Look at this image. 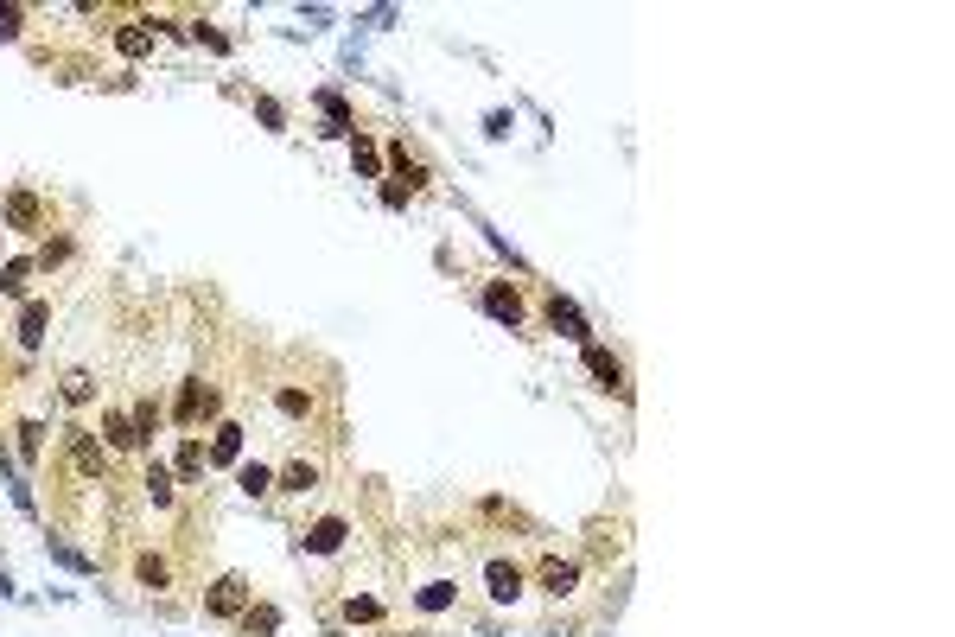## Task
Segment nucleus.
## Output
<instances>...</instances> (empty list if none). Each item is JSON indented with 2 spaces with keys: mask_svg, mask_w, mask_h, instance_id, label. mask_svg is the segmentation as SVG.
I'll return each mask as SVG.
<instances>
[{
  "mask_svg": "<svg viewBox=\"0 0 955 637\" xmlns=\"http://www.w3.org/2000/svg\"><path fill=\"white\" fill-rule=\"evenodd\" d=\"M141 491H147V504H153V510H172V504H179V478L166 472V459H147Z\"/></svg>",
  "mask_w": 955,
  "mask_h": 637,
  "instance_id": "nucleus-11",
  "label": "nucleus"
},
{
  "mask_svg": "<svg viewBox=\"0 0 955 637\" xmlns=\"http://www.w3.org/2000/svg\"><path fill=\"white\" fill-rule=\"evenodd\" d=\"M102 446H115V453H141V427H134V415H121V408H102Z\"/></svg>",
  "mask_w": 955,
  "mask_h": 637,
  "instance_id": "nucleus-9",
  "label": "nucleus"
},
{
  "mask_svg": "<svg viewBox=\"0 0 955 637\" xmlns=\"http://www.w3.org/2000/svg\"><path fill=\"white\" fill-rule=\"evenodd\" d=\"M484 593H491L497 606H516V599L529 593V567L510 561V555H491L484 561Z\"/></svg>",
  "mask_w": 955,
  "mask_h": 637,
  "instance_id": "nucleus-5",
  "label": "nucleus"
},
{
  "mask_svg": "<svg viewBox=\"0 0 955 637\" xmlns=\"http://www.w3.org/2000/svg\"><path fill=\"white\" fill-rule=\"evenodd\" d=\"M0 223L20 230V236H45L51 230V204L39 192H7V198H0Z\"/></svg>",
  "mask_w": 955,
  "mask_h": 637,
  "instance_id": "nucleus-4",
  "label": "nucleus"
},
{
  "mask_svg": "<svg viewBox=\"0 0 955 637\" xmlns=\"http://www.w3.org/2000/svg\"><path fill=\"white\" fill-rule=\"evenodd\" d=\"M64 402H71V408H90V402H96V376H90V370H71V376H64Z\"/></svg>",
  "mask_w": 955,
  "mask_h": 637,
  "instance_id": "nucleus-23",
  "label": "nucleus"
},
{
  "mask_svg": "<svg viewBox=\"0 0 955 637\" xmlns=\"http://www.w3.org/2000/svg\"><path fill=\"white\" fill-rule=\"evenodd\" d=\"M204 472H211V453H204L198 434L179 440V485H204Z\"/></svg>",
  "mask_w": 955,
  "mask_h": 637,
  "instance_id": "nucleus-12",
  "label": "nucleus"
},
{
  "mask_svg": "<svg viewBox=\"0 0 955 637\" xmlns=\"http://www.w3.org/2000/svg\"><path fill=\"white\" fill-rule=\"evenodd\" d=\"M20 20H26L20 7H0V39H13V32H20Z\"/></svg>",
  "mask_w": 955,
  "mask_h": 637,
  "instance_id": "nucleus-29",
  "label": "nucleus"
},
{
  "mask_svg": "<svg viewBox=\"0 0 955 637\" xmlns=\"http://www.w3.org/2000/svg\"><path fill=\"white\" fill-rule=\"evenodd\" d=\"M351 153H357V172H376V147H370V141H363V134H357V141H351Z\"/></svg>",
  "mask_w": 955,
  "mask_h": 637,
  "instance_id": "nucleus-28",
  "label": "nucleus"
},
{
  "mask_svg": "<svg viewBox=\"0 0 955 637\" xmlns=\"http://www.w3.org/2000/svg\"><path fill=\"white\" fill-rule=\"evenodd\" d=\"M32 274H39V262H26V255H20V262H7V268H0V294H7V300H26Z\"/></svg>",
  "mask_w": 955,
  "mask_h": 637,
  "instance_id": "nucleus-19",
  "label": "nucleus"
},
{
  "mask_svg": "<svg viewBox=\"0 0 955 637\" xmlns=\"http://www.w3.org/2000/svg\"><path fill=\"white\" fill-rule=\"evenodd\" d=\"M484 313L516 332V325H523V294H516L510 281H491V287H484Z\"/></svg>",
  "mask_w": 955,
  "mask_h": 637,
  "instance_id": "nucleus-10",
  "label": "nucleus"
},
{
  "mask_svg": "<svg viewBox=\"0 0 955 637\" xmlns=\"http://www.w3.org/2000/svg\"><path fill=\"white\" fill-rule=\"evenodd\" d=\"M160 421H166L160 402H147V395H141V402H134V427H141V440H153V427H160Z\"/></svg>",
  "mask_w": 955,
  "mask_h": 637,
  "instance_id": "nucleus-25",
  "label": "nucleus"
},
{
  "mask_svg": "<svg viewBox=\"0 0 955 637\" xmlns=\"http://www.w3.org/2000/svg\"><path fill=\"white\" fill-rule=\"evenodd\" d=\"M586 370L599 376V389H612V395H624V364L612 351H605V344H586Z\"/></svg>",
  "mask_w": 955,
  "mask_h": 637,
  "instance_id": "nucleus-14",
  "label": "nucleus"
},
{
  "mask_svg": "<svg viewBox=\"0 0 955 637\" xmlns=\"http://www.w3.org/2000/svg\"><path fill=\"white\" fill-rule=\"evenodd\" d=\"M242 497H249V504H262V497H274V466H242Z\"/></svg>",
  "mask_w": 955,
  "mask_h": 637,
  "instance_id": "nucleus-20",
  "label": "nucleus"
},
{
  "mask_svg": "<svg viewBox=\"0 0 955 637\" xmlns=\"http://www.w3.org/2000/svg\"><path fill=\"white\" fill-rule=\"evenodd\" d=\"M217 408H223V389L211 376H185L179 402H172V421H179V434H204V421H217Z\"/></svg>",
  "mask_w": 955,
  "mask_h": 637,
  "instance_id": "nucleus-2",
  "label": "nucleus"
},
{
  "mask_svg": "<svg viewBox=\"0 0 955 637\" xmlns=\"http://www.w3.org/2000/svg\"><path fill=\"white\" fill-rule=\"evenodd\" d=\"M45 325H51V300H26L20 306V332H13V338L32 351V344H45Z\"/></svg>",
  "mask_w": 955,
  "mask_h": 637,
  "instance_id": "nucleus-15",
  "label": "nucleus"
},
{
  "mask_svg": "<svg viewBox=\"0 0 955 637\" xmlns=\"http://www.w3.org/2000/svg\"><path fill=\"white\" fill-rule=\"evenodd\" d=\"M268 408H274L287 427H306V434H312L319 415H325V408H319V383H306V376H274V383H268Z\"/></svg>",
  "mask_w": 955,
  "mask_h": 637,
  "instance_id": "nucleus-1",
  "label": "nucleus"
},
{
  "mask_svg": "<svg viewBox=\"0 0 955 637\" xmlns=\"http://www.w3.org/2000/svg\"><path fill=\"white\" fill-rule=\"evenodd\" d=\"M249 606H255L249 574H217L211 587H204V618H242Z\"/></svg>",
  "mask_w": 955,
  "mask_h": 637,
  "instance_id": "nucleus-3",
  "label": "nucleus"
},
{
  "mask_svg": "<svg viewBox=\"0 0 955 637\" xmlns=\"http://www.w3.org/2000/svg\"><path fill=\"white\" fill-rule=\"evenodd\" d=\"M382 612H389V606H382L376 593H344V599H338V618H344V625H382Z\"/></svg>",
  "mask_w": 955,
  "mask_h": 637,
  "instance_id": "nucleus-13",
  "label": "nucleus"
},
{
  "mask_svg": "<svg viewBox=\"0 0 955 637\" xmlns=\"http://www.w3.org/2000/svg\"><path fill=\"white\" fill-rule=\"evenodd\" d=\"M414 606H421V612L459 606V580H421V587H414Z\"/></svg>",
  "mask_w": 955,
  "mask_h": 637,
  "instance_id": "nucleus-16",
  "label": "nucleus"
},
{
  "mask_svg": "<svg viewBox=\"0 0 955 637\" xmlns=\"http://www.w3.org/2000/svg\"><path fill=\"white\" fill-rule=\"evenodd\" d=\"M115 45L128 51V58H147V51H153V32H141V26H121V32H115Z\"/></svg>",
  "mask_w": 955,
  "mask_h": 637,
  "instance_id": "nucleus-24",
  "label": "nucleus"
},
{
  "mask_svg": "<svg viewBox=\"0 0 955 637\" xmlns=\"http://www.w3.org/2000/svg\"><path fill=\"white\" fill-rule=\"evenodd\" d=\"M548 325H554V332H561V338H586V319L573 313L567 300H548Z\"/></svg>",
  "mask_w": 955,
  "mask_h": 637,
  "instance_id": "nucleus-21",
  "label": "nucleus"
},
{
  "mask_svg": "<svg viewBox=\"0 0 955 637\" xmlns=\"http://www.w3.org/2000/svg\"><path fill=\"white\" fill-rule=\"evenodd\" d=\"M351 542V523H344V516H325V523H312L306 536H300V555L312 561V555H338V548Z\"/></svg>",
  "mask_w": 955,
  "mask_h": 637,
  "instance_id": "nucleus-8",
  "label": "nucleus"
},
{
  "mask_svg": "<svg viewBox=\"0 0 955 637\" xmlns=\"http://www.w3.org/2000/svg\"><path fill=\"white\" fill-rule=\"evenodd\" d=\"M319 485H325V459H306V453L287 459V466L274 472V491H281V497H312Z\"/></svg>",
  "mask_w": 955,
  "mask_h": 637,
  "instance_id": "nucleus-7",
  "label": "nucleus"
},
{
  "mask_svg": "<svg viewBox=\"0 0 955 637\" xmlns=\"http://www.w3.org/2000/svg\"><path fill=\"white\" fill-rule=\"evenodd\" d=\"M64 255H71V243H64V236H58V243H45V249H39V268H58Z\"/></svg>",
  "mask_w": 955,
  "mask_h": 637,
  "instance_id": "nucleus-27",
  "label": "nucleus"
},
{
  "mask_svg": "<svg viewBox=\"0 0 955 637\" xmlns=\"http://www.w3.org/2000/svg\"><path fill=\"white\" fill-rule=\"evenodd\" d=\"M236 625L249 631V637H274V631H281V612H274V606H249V612L236 618Z\"/></svg>",
  "mask_w": 955,
  "mask_h": 637,
  "instance_id": "nucleus-22",
  "label": "nucleus"
},
{
  "mask_svg": "<svg viewBox=\"0 0 955 637\" xmlns=\"http://www.w3.org/2000/svg\"><path fill=\"white\" fill-rule=\"evenodd\" d=\"M580 574H586V567L573 555H542V561H535V587H542L548 599H573V593H580Z\"/></svg>",
  "mask_w": 955,
  "mask_h": 637,
  "instance_id": "nucleus-6",
  "label": "nucleus"
},
{
  "mask_svg": "<svg viewBox=\"0 0 955 637\" xmlns=\"http://www.w3.org/2000/svg\"><path fill=\"white\" fill-rule=\"evenodd\" d=\"M134 580H141L147 593H166L172 587V561L166 555H134Z\"/></svg>",
  "mask_w": 955,
  "mask_h": 637,
  "instance_id": "nucleus-17",
  "label": "nucleus"
},
{
  "mask_svg": "<svg viewBox=\"0 0 955 637\" xmlns=\"http://www.w3.org/2000/svg\"><path fill=\"white\" fill-rule=\"evenodd\" d=\"M236 453H242V427L236 421H217L211 427V466H230Z\"/></svg>",
  "mask_w": 955,
  "mask_h": 637,
  "instance_id": "nucleus-18",
  "label": "nucleus"
},
{
  "mask_svg": "<svg viewBox=\"0 0 955 637\" xmlns=\"http://www.w3.org/2000/svg\"><path fill=\"white\" fill-rule=\"evenodd\" d=\"M39 434H45L39 421H20V453H26V459H39V446H45Z\"/></svg>",
  "mask_w": 955,
  "mask_h": 637,
  "instance_id": "nucleus-26",
  "label": "nucleus"
}]
</instances>
